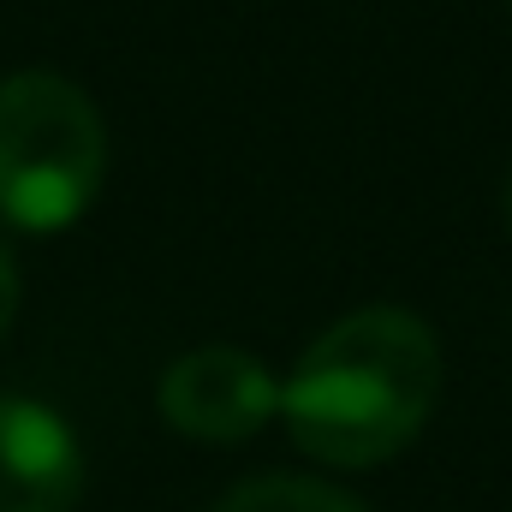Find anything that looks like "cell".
Segmentation results:
<instances>
[{"mask_svg": "<svg viewBox=\"0 0 512 512\" xmlns=\"http://www.w3.org/2000/svg\"><path fill=\"white\" fill-rule=\"evenodd\" d=\"M84 453L60 411L0 393V512H72Z\"/></svg>", "mask_w": 512, "mask_h": 512, "instance_id": "obj_4", "label": "cell"}, {"mask_svg": "<svg viewBox=\"0 0 512 512\" xmlns=\"http://www.w3.org/2000/svg\"><path fill=\"white\" fill-rule=\"evenodd\" d=\"M507 209H512V197H507Z\"/></svg>", "mask_w": 512, "mask_h": 512, "instance_id": "obj_7", "label": "cell"}, {"mask_svg": "<svg viewBox=\"0 0 512 512\" xmlns=\"http://www.w3.org/2000/svg\"><path fill=\"white\" fill-rule=\"evenodd\" d=\"M215 512H364V507L346 501L328 483H310V477H251Z\"/></svg>", "mask_w": 512, "mask_h": 512, "instance_id": "obj_5", "label": "cell"}, {"mask_svg": "<svg viewBox=\"0 0 512 512\" xmlns=\"http://www.w3.org/2000/svg\"><path fill=\"white\" fill-rule=\"evenodd\" d=\"M108 131L96 102L60 72L0 78V221L18 233L72 227L102 185Z\"/></svg>", "mask_w": 512, "mask_h": 512, "instance_id": "obj_2", "label": "cell"}, {"mask_svg": "<svg viewBox=\"0 0 512 512\" xmlns=\"http://www.w3.org/2000/svg\"><path fill=\"white\" fill-rule=\"evenodd\" d=\"M441 387V346L411 310L340 316L280 382V417L292 441L322 465H382L429 417Z\"/></svg>", "mask_w": 512, "mask_h": 512, "instance_id": "obj_1", "label": "cell"}, {"mask_svg": "<svg viewBox=\"0 0 512 512\" xmlns=\"http://www.w3.org/2000/svg\"><path fill=\"white\" fill-rule=\"evenodd\" d=\"M280 411V382L239 346L185 352L161 376V417L191 441H245Z\"/></svg>", "mask_w": 512, "mask_h": 512, "instance_id": "obj_3", "label": "cell"}, {"mask_svg": "<svg viewBox=\"0 0 512 512\" xmlns=\"http://www.w3.org/2000/svg\"><path fill=\"white\" fill-rule=\"evenodd\" d=\"M12 310H18V262L0 245V334L12 328Z\"/></svg>", "mask_w": 512, "mask_h": 512, "instance_id": "obj_6", "label": "cell"}]
</instances>
